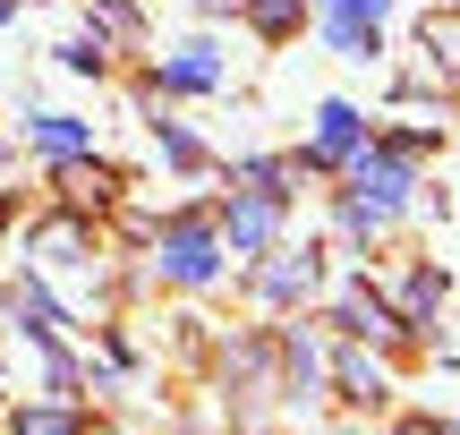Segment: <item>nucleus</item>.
Returning <instances> with one entry per match:
<instances>
[{
	"instance_id": "f257e3e1",
	"label": "nucleus",
	"mask_w": 460,
	"mask_h": 435,
	"mask_svg": "<svg viewBox=\"0 0 460 435\" xmlns=\"http://www.w3.org/2000/svg\"><path fill=\"white\" fill-rule=\"evenodd\" d=\"M315 9H324V34H332V51H341V60H376L393 0H315Z\"/></svg>"
},
{
	"instance_id": "f03ea898",
	"label": "nucleus",
	"mask_w": 460,
	"mask_h": 435,
	"mask_svg": "<svg viewBox=\"0 0 460 435\" xmlns=\"http://www.w3.org/2000/svg\"><path fill=\"white\" fill-rule=\"evenodd\" d=\"M349 180H358V205H367V214H393V205L410 197V154L358 146V154H349Z\"/></svg>"
},
{
	"instance_id": "7ed1b4c3",
	"label": "nucleus",
	"mask_w": 460,
	"mask_h": 435,
	"mask_svg": "<svg viewBox=\"0 0 460 435\" xmlns=\"http://www.w3.org/2000/svg\"><path fill=\"white\" fill-rule=\"evenodd\" d=\"M154 248H163V273H171V282H214V273H222V248H214L205 222H171Z\"/></svg>"
},
{
	"instance_id": "20e7f679",
	"label": "nucleus",
	"mask_w": 460,
	"mask_h": 435,
	"mask_svg": "<svg viewBox=\"0 0 460 435\" xmlns=\"http://www.w3.org/2000/svg\"><path fill=\"white\" fill-rule=\"evenodd\" d=\"M367 146V111L358 102H324L315 111V146L298 154V171H324V163H349V154Z\"/></svg>"
},
{
	"instance_id": "39448f33",
	"label": "nucleus",
	"mask_w": 460,
	"mask_h": 435,
	"mask_svg": "<svg viewBox=\"0 0 460 435\" xmlns=\"http://www.w3.org/2000/svg\"><path fill=\"white\" fill-rule=\"evenodd\" d=\"M222 231H230V248H239V256L273 248V231H281V188H247V197H230Z\"/></svg>"
},
{
	"instance_id": "423d86ee",
	"label": "nucleus",
	"mask_w": 460,
	"mask_h": 435,
	"mask_svg": "<svg viewBox=\"0 0 460 435\" xmlns=\"http://www.w3.org/2000/svg\"><path fill=\"white\" fill-rule=\"evenodd\" d=\"M154 85H171V94H214V85H222V43H205V34L180 43L163 68H154Z\"/></svg>"
},
{
	"instance_id": "0eeeda50",
	"label": "nucleus",
	"mask_w": 460,
	"mask_h": 435,
	"mask_svg": "<svg viewBox=\"0 0 460 435\" xmlns=\"http://www.w3.org/2000/svg\"><path fill=\"white\" fill-rule=\"evenodd\" d=\"M26 146L43 154V163H77V154H94V129H85L77 111H34L26 120Z\"/></svg>"
},
{
	"instance_id": "6e6552de",
	"label": "nucleus",
	"mask_w": 460,
	"mask_h": 435,
	"mask_svg": "<svg viewBox=\"0 0 460 435\" xmlns=\"http://www.w3.org/2000/svg\"><path fill=\"white\" fill-rule=\"evenodd\" d=\"M85 26H94V43H137L146 34V17H137V0H85Z\"/></svg>"
},
{
	"instance_id": "1a4fd4ad",
	"label": "nucleus",
	"mask_w": 460,
	"mask_h": 435,
	"mask_svg": "<svg viewBox=\"0 0 460 435\" xmlns=\"http://www.w3.org/2000/svg\"><path fill=\"white\" fill-rule=\"evenodd\" d=\"M60 197L77 205V214L85 205H111V171H85V154H77V163H60Z\"/></svg>"
},
{
	"instance_id": "9d476101",
	"label": "nucleus",
	"mask_w": 460,
	"mask_h": 435,
	"mask_svg": "<svg viewBox=\"0 0 460 435\" xmlns=\"http://www.w3.org/2000/svg\"><path fill=\"white\" fill-rule=\"evenodd\" d=\"M298 17H307V0H247V26H256L264 43H281V34H298Z\"/></svg>"
},
{
	"instance_id": "9b49d317",
	"label": "nucleus",
	"mask_w": 460,
	"mask_h": 435,
	"mask_svg": "<svg viewBox=\"0 0 460 435\" xmlns=\"http://www.w3.org/2000/svg\"><path fill=\"white\" fill-rule=\"evenodd\" d=\"M154 146H163V163H171V171H197V163H205V146L180 129V120H163V129H154Z\"/></svg>"
},
{
	"instance_id": "f8f14e48",
	"label": "nucleus",
	"mask_w": 460,
	"mask_h": 435,
	"mask_svg": "<svg viewBox=\"0 0 460 435\" xmlns=\"http://www.w3.org/2000/svg\"><path fill=\"white\" fill-rule=\"evenodd\" d=\"M418 34H427V60H444V77H452V68H460V26L427 9V26H418Z\"/></svg>"
},
{
	"instance_id": "ddd939ff",
	"label": "nucleus",
	"mask_w": 460,
	"mask_h": 435,
	"mask_svg": "<svg viewBox=\"0 0 460 435\" xmlns=\"http://www.w3.org/2000/svg\"><path fill=\"white\" fill-rule=\"evenodd\" d=\"M34 248H43V265H85V231H77V222H60V231H43Z\"/></svg>"
},
{
	"instance_id": "4468645a",
	"label": "nucleus",
	"mask_w": 460,
	"mask_h": 435,
	"mask_svg": "<svg viewBox=\"0 0 460 435\" xmlns=\"http://www.w3.org/2000/svg\"><path fill=\"white\" fill-rule=\"evenodd\" d=\"M341 324L349 333H393V307L384 299H341Z\"/></svg>"
},
{
	"instance_id": "2eb2a0df",
	"label": "nucleus",
	"mask_w": 460,
	"mask_h": 435,
	"mask_svg": "<svg viewBox=\"0 0 460 435\" xmlns=\"http://www.w3.org/2000/svg\"><path fill=\"white\" fill-rule=\"evenodd\" d=\"M102 60H111V51H102L94 34H77V43H60V68H77V77H102Z\"/></svg>"
},
{
	"instance_id": "dca6fc26",
	"label": "nucleus",
	"mask_w": 460,
	"mask_h": 435,
	"mask_svg": "<svg viewBox=\"0 0 460 435\" xmlns=\"http://www.w3.org/2000/svg\"><path fill=\"white\" fill-rule=\"evenodd\" d=\"M17 435H68L60 410H17Z\"/></svg>"
},
{
	"instance_id": "f3484780",
	"label": "nucleus",
	"mask_w": 460,
	"mask_h": 435,
	"mask_svg": "<svg viewBox=\"0 0 460 435\" xmlns=\"http://www.w3.org/2000/svg\"><path fill=\"white\" fill-rule=\"evenodd\" d=\"M197 9H205V17H222V9H247V0H197Z\"/></svg>"
},
{
	"instance_id": "a211bd4d",
	"label": "nucleus",
	"mask_w": 460,
	"mask_h": 435,
	"mask_svg": "<svg viewBox=\"0 0 460 435\" xmlns=\"http://www.w3.org/2000/svg\"><path fill=\"white\" fill-rule=\"evenodd\" d=\"M9 17H17V0H0V26H9Z\"/></svg>"
},
{
	"instance_id": "6ab92c4d",
	"label": "nucleus",
	"mask_w": 460,
	"mask_h": 435,
	"mask_svg": "<svg viewBox=\"0 0 460 435\" xmlns=\"http://www.w3.org/2000/svg\"><path fill=\"white\" fill-rule=\"evenodd\" d=\"M401 435H435V427H401Z\"/></svg>"
}]
</instances>
